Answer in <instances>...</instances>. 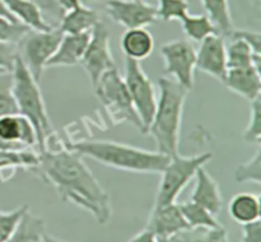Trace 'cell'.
<instances>
[{
    "label": "cell",
    "instance_id": "obj_1",
    "mask_svg": "<svg viewBox=\"0 0 261 242\" xmlns=\"http://www.w3.org/2000/svg\"><path fill=\"white\" fill-rule=\"evenodd\" d=\"M33 172L54 186L63 201L88 211L101 226L110 222L112 214L110 195L78 152L66 147L42 150Z\"/></svg>",
    "mask_w": 261,
    "mask_h": 242
},
{
    "label": "cell",
    "instance_id": "obj_2",
    "mask_svg": "<svg viewBox=\"0 0 261 242\" xmlns=\"http://www.w3.org/2000/svg\"><path fill=\"white\" fill-rule=\"evenodd\" d=\"M157 106L147 134L153 138L155 150L173 157L178 153L181 124L189 89L170 76L158 78Z\"/></svg>",
    "mask_w": 261,
    "mask_h": 242
},
{
    "label": "cell",
    "instance_id": "obj_3",
    "mask_svg": "<svg viewBox=\"0 0 261 242\" xmlns=\"http://www.w3.org/2000/svg\"><path fill=\"white\" fill-rule=\"evenodd\" d=\"M66 148L101 165L135 173H161L170 157L157 150H147L110 140H83L70 143Z\"/></svg>",
    "mask_w": 261,
    "mask_h": 242
},
{
    "label": "cell",
    "instance_id": "obj_4",
    "mask_svg": "<svg viewBox=\"0 0 261 242\" xmlns=\"http://www.w3.org/2000/svg\"><path fill=\"white\" fill-rule=\"evenodd\" d=\"M12 78L13 94L18 114L31 122L37 137V149L42 152L45 150L48 138L54 134L53 126L38 82L25 68L19 56H17L12 69Z\"/></svg>",
    "mask_w": 261,
    "mask_h": 242
},
{
    "label": "cell",
    "instance_id": "obj_5",
    "mask_svg": "<svg viewBox=\"0 0 261 242\" xmlns=\"http://www.w3.org/2000/svg\"><path fill=\"white\" fill-rule=\"evenodd\" d=\"M212 158L213 154L209 152L195 155H181L177 153L173 157H170V160L161 172L154 208L176 203L184 189L195 177L196 171L205 166Z\"/></svg>",
    "mask_w": 261,
    "mask_h": 242
},
{
    "label": "cell",
    "instance_id": "obj_6",
    "mask_svg": "<svg viewBox=\"0 0 261 242\" xmlns=\"http://www.w3.org/2000/svg\"><path fill=\"white\" fill-rule=\"evenodd\" d=\"M96 96L115 124L129 122L144 134L142 121L134 109L124 78L117 68L106 71L94 87Z\"/></svg>",
    "mask_w": 261,
    "mask_h": 242
},
{
    "label": "cell",
    "instance_id": "obj_7",
    "mask_svg": "<svg viewBox=\"0 0 261 242\" xmlns=\"http://www.w3.org/2000/svg\"><path fill=\"white\" fill-rule=\"evenodd\" d=\"M63 35L59 28L48 31L30 30L17 45L18 56L37 82H40L46 64L58 48Z\"/></svg>",
    "mask_w": 261,
    "mask_h": 242
},
{
    "label": "cell",
    "instance_id": "obj_8",
    "mask_svg": "<svg viewBox=\"0 0 261 242\" xmlns=\"http://www.w3.org/2000/svg\"><path fill=\"white\" fill-rule=\"evenodd\" d=\"M124 70L125 73L122 78H124L125 86L129 92L135 111L142 121L144 134H147V130L154 115L155 106H157V91L152 80L143 70L140 61L125 58Z\"/></svg>",
    "mask_w": 261,
    "mask_h": 242
},
{
    "label": "cell",
    "instance_id": "obj_9",
    "mask_svg": "<svg viewBox=\"0 0 261 242\" xmlns=\"http://www.w3.org/2000/svg\"><path fill=\"white\" fill-rule=\"evenodd\" d=\"M165 71L170 78L191 91L195 83L196 48L188 40H172L161 46Z\"/></svg>",
    "mask_w": 261,
    "mask_h": 242
},
{
    "label": "cell",
    "instance_id": "obj_10",
    "mask_svg": "<svg viewBox=\"0 0 261 242\" xmlns=\"http://www.w3.org/2000/svg\"><path fill=\"white\" fill-rule=\"evenodd\" d=\"M79 64L86 70L93 88L106 71L116 68L110 45L109 27L102 19L91 31V38Z\"/></svg>",
    "mask_w": 261,
    "mask_h": 242
},
{
    "label": "cell",
    "instance_id": "obj_11",
    "mask_svg": "<svg viewBox=\"0 0 261 242\" xmlns=\"http://www.w3.org/2000/svg\"><path fill=\"white\" fill-rule=\"evenodd\" d=\"M105 9L112 22L126 30L145 28L158 20L157 8L144 0H109L105 3Z\"/></svg>",
    "mask_w": 261,
    "mask_h": 242
},
{
    "label": "cell",
    "instance_id": "obj_12",
    "mask_svg": "<svg viewBox=\"0 0 261 242\" xmlns=\"http://www.w3.org/2000/svg\"><path fill=\"white\" fill-rule=\"evenodd\" d=\"M30 148H37V137L31 122L19 114L0 117V150L15 152Z\"/></svg>",
    "mask_w": 261,
    "mask_h": 242
},
{
    "label": "cell",
    "instance_id": "obj_13",
    "mask_svg": "<svg viewBox=\"0 0 261 242\" xmlns=\"http://www.w3.org/2000/svg\"><path fill=\"white\" fill-rule=\"evenodd\" d=\"M196 69L223 82L227 70V55L224 37L214 33L200 42L196 50Z\"/></svg>",
    "mask_w": 261,
    "mask_h": 242
},
{
    "label": "cell",
    "instance_id": "obj_14",
    "mask_svg": "<svg viewBox=\"0 0 261 242\" xmlns=\"http://www.w3.org/2000/svg\"><path fill=\"white\" fill-rule=\"evenodd\" d=\"M145 228L152 231L161 241L178 232L185 231L189 228V224L184 218L180 204L173 203L170 205L158 206V208L153 206Z\"/></svg>",
    "mask_w": 261,
    "mask_h": 242
},
{
    "label": "cell",
    "instance_id": "obj_15",
    "mask_svg": "<svg viewBox=\"0 0 261 242\" xmlns=\"http://www.w3.org/2000/svg\"><path fill=\"white\" fill-rule=\"evenodd\" d=\"M222 83L249 102L261 97V70L252 65L228 69Z\"/></svg>",
    "mask_w": 261,
    "mask_h": 242
},
{
    "label": "cell",
    "instance_id": "obj_16",
    "mask_svg": "<svg viewBox=\"0 0 261 242\" xmlns=\"http://www.w3.org/2000/svg\"><path fill=\"white\" fill-rule=\"evenodd\" d=\"M194 178H195V185L190 200L204 206L217 217L223 209V198L218 182L205 170L204 166L196 171Z\"/></svg>",
    "mask_w": 261,
    "mask_h": 242
},
{
    "label": "cell",
    "instance_id": "obj_17",
    "mask_svg": "<svg viewBox=\"0 0 261 242\" xmlns=\"http://www.w3.org/2000/svg\"><path fill=\"white\" fill-rule=\"evenodd\" d=\"M89 38H91V32L63 35L58 48L46 64V68L73 66L81 63L87 45L89 42Z\"/></svg>",
    "mask_w": 261,
    "mask_h": 242
},
{
    "label": "cell",
    "instance_id": "obj_18",
    "mask_svg": "<svg viewBox=\"0 0 261 242\" xmlns=\"http://www.w3.org/2000/svg\"><path fill=\"white\" fill-rule=\"evenodd\" d=\"M121 50L126 59L142 61L152 55L154 38L147 28L126 30L121 37Z\"/></svg>",
    "mask_w": 261,
    "mask_h": 242
},
{
    "label": "cell",
    "instance_id": "obj_19",
    "mask_svg": "<svg viewBox=\"0 0 261 242\" xmlns=\"http://www.w3.org/2000/svg\"><path fill=\"white\" fill-rule=\"evenodd\" d=\"M101 20L98 13L91 7L79 5L69 10L61 19L59 30L65 33H86L91 32L94 25Z\"/></svg>",
    "mask_w": 261,
    "mask_h": 242
},
{
    "label": "cell",
    "instance_id": "obj_20",
    "mask_svg": "<svg viewBox=\"0 0 261 242\" xmlns=\"http://www.w3.org/2000/svg\"><path fill=\"white\" fill-rule=\"evenodd\" d=\"M229 217L240 224L259 221L261 214L260 198L251 193H239L228 204Z\"/></svg>",
    "mask_w": 261,
    "mask_h": 242
},
{
    "label": "cell",
    "instance_id": "obj_21",
    "mask_svg": "<svg viewBox=\"0 0 261 242\" xmlns=\"http://www.w3.org/2000/svg\"><path fill=\"white\" fill-rule=\"evenodd\" d=\"M10 14L32 31L53 30L43 19L38 8L31 0H3Z\"/></svg>",
    "mask_w": 261,
    "mask_h": 242
},
{
    "label": "cell",
    "instance_id": "obj_22",
    "mask_svg": "<svg viewBox=\"0 0 261 242\" xmlns=\"http://www.w3.org/2000/svg\"><path fill=\"white\" fill-rule=\"evenodd\" d=\"M45 233L46 224L43 219L35 216L30 208H27L7 242H41Z\"/></svg>",
    "mask_w": 261,
    "mask_h": 242
},
{
    "label": "cell",
    "instance_id": "obj_23",
    "mask_svg": "<svg viewBox=\"0 0 261 242\" xmlns=\"http://www.w3.org/2000/svg\"><path fill=\"white\" fill-rule=\"evenodd\" d=\"M231 41L226 43L227 55V68H246V66H255L261 70V56L256 55L244 40L231 36Z\"/></svg>",
    "mask_w": 261,
    "mask_h": 242
},
{
    "label": "cell",
    "instance_id": "obj_24",
    "mask_svg": "<svg viewBox=\"0 0 261 242\" xmlns=\"http://www.w3.org/2000/svg\"><path fill=\"white\" fill-rule=\"evenodd\" d=\"M205 14L211 18L219 35L229 37L234 30L229 0H201Z\"/></svg>",
    "mask_w": 261,
    "mask_h": 242
},
{
    "label": "cell",
    "instance_id": "obj_25",
    "mask_svg": "<svg viewBox=\"0 0 261 242\" xmlns=\"http://www.w3.org/2000/svg\"><path fill=\"white\" fill-rule=\"evenodd\" d=\"M40 162V150L33 148L23 150H0V176L4 171H14L15 168H24L33 171Z\"/></svg>",
    "mask_w": 261,
    "mask_h": 242
},
{
    "label": "cell",
    "instance_id": "obj_26",
    "mask_svg": "<svg viewBox=\"0 0 261 242\" xmlns=\"http://www.w3.org/2000/svg\"><path fill=\"white\" fill-rule=\"evenodd\" d=\"M180 209L182 211L186 223L189 224V228L216 229L223 227L214 214H212L208 209L194 203V201L189 200L185 203H181Z\"/></svg>",
    "mask_w": 261,
    "mask_h": 242
},
{
    "label": "cell",
    "instance_id": "obj_27",
    "mask_svg": "<svg viewBox=\"0 0 261 242\" xmlns=\"http://www.w3.org/2000/svg\"><path fill=\"white\" fill-rule=\"evenodd\" d=\"M160 242H229L226 229L216 228H188Z\"/></svg>",
    "mask_w": 261,
    "mask_h": 242
},
{
    "label": "cell",
    "instance_id": "obj_28",
    "mask_svg": "<svg viewBox=\"0 0 261 242\" xmlns=\"http://www.w3.org/2000/svg\"><path fill=\"white\" fill-rule=\"evenodd\" d=\"M181 25H182L184 33L188 36L190 40L196 41V42H201L209 37L211 35L218 33L216 25L212 22L211 18L206 14L200 15H193L189 13L182 20H181Z\"/></svg>",
    "mask_w": 261,
    "mask_h": 242
},
{
    "label": "cell",
    "instance_id": "obj_29",
    "mask_svg": "<svg viewBox=\"0 0 261 242\" xmlns=\"http://www.w3.org/2000/svg\"><path fill=\"white\" fill-rule=\"evenodd\" d=\"M234 180L240 183L251 182L261 185V145H256L254 155L237 167Z\"/></svg>",
    "mask_w": 261,
    "mask_h": 242
},
{
    "label": "cell",
    "instance_id": "obj_30",
    "mask_svg": "<svg viewBox=\"0 0 261 242\" xmlns=\"http://www.w3.org/2000/svg\"><path fill=\"white\" fill-rule=\"evenodd\" d=\"M157 17L163 22L182 20L189 14L190 5L188 0H158Z\"/></svg>",
    "mask_w": 261,
    "mask_h": 242
},
{
    "label": "cell",
    "instance_id": "obj_31",
    "mask_svg": "<svg viewBox=\"0 0 261 242\" xmlns=\"http://www.w3.org/2000/svg\"><path fill=\"white\" fill-rule=\"evenodd\" d=\"M18 114L17 103L13 94L12 71H0V117Z\"/></svg>",
    "mask_w": 261,
    "mask_h": 242
},
{
    "label": "cell",
    "instance_id": "obj_32",
    "mask_svg": "<svg viewBox=\"0 0 261 242\" xmlns=\"http://www.w3.org/2000/svg\"><path fill=\"white\" fill-rule=\"evenodd\" d=\"M250 103V119L244 131V139L247 143L261 145V97Z\"/></svg>",
    "mask_w": 261,
    "mask_h": 242
},
{
    "label": "cell",
    "instance_id": "obj_33",
    "mask_svg": "<svg viewBox=\"0 0 261 242\" xmlns=\"http://www.w3.org/2000/svg\"><path fill=\"white\" fill-rule=\"evenodd\" d=\"M38 8L45 22L51 28H59L65 10L61 8L59 0H31Z\"/></svg>",
    "mask_w": 261,
    "mask_h": 242
},
{
    "label": "cell",
    "instance_id": "obj_34",
    "mask_svg": "<svg viewBox=\"0 0 261 242\" xmlns=\"http://www.w3.org/2000/svg\"><path fill=\"white\" fill-rule=\"evenodd\" d=\"M30 28L23 25L17 20L8 19V18L0 17V41L18 45Z\"/></svg>",
    "mask_w": 261,
    "mask_h": 242
},
{
    "label": "cell",
    "instance_id": "obj_35",
    "mask_svg": "<svg viewBox=\"0 0 261 242\" xmlns=\"http://www.w3.org/2000/svg\"><path fill=\"white\" fill-rule=\"evenodd\" d=\"M28 205H22L13 210H0V242H7L14 232L20 217Z\"/></svg>",
    "mask_w": 261,
    "mask_h": 242
},
{
    "label": "cell",
    "instance_id": "obj_36",
    "mask_svg": "<svg viewBox=\"0 0 261 242\" xmlns=\"http://www.w3.org/2000/svg\"><path fill=\"white\" fill-rule=\"evenodd\" d=\"M18 56V46L14 43L0 41V69L12 71Z\"/></svg>",
    "mask_w": 261,
    "mask_h": 242
},
{
    "label": "cell",
    "instance_id": "obj_37",
    "mask_svg": "<svg viewBox=\"0 0 261 242\" xmlns=\"http://www.w3.org/2000/svg\"><path fill=\"white\" fill-rule=\"evenodd\" d=\"M241 242H261V222L255 221L251 223L242 224Z\"/></svg>",
    "mask_w": 261,
    "mask_h": 242
},
{
    "label": "cell",
    "instance_id": "obj_38",
    "mask_svg": "<svg viewBox=\"0 0 261 242\" xmlns=\"http://www.w3.org/2000/svg\"><path fill=\"white\" fill-rule=\"evenodd\" d=\"M236 3L244 5L249 12H251V17H255V20L257 23L260 22L261 0H236Z\"/></svg>",
    "mask_w": 261,
    "mask_h": 242
},
{
    "label": "cell",
    "instance_id": "obj_39",
    "mask_svg": "<svg viewBox=\"0 0 261 242\" xmlns=\"http://www.w3.org/2000/svg\"><path fill=\"white\" fill-rule=\"evenodd\" d=\"M130 242H160V239L157 238V236H155L152 231L144 228L142 232L135 234V236L130 239Z\"/></svg>",
    "mask_w": 261,
    "mask_h": 242
},
{
    "label": "cell",
    "instance_id": "obj_40",
    "mask_svg": "<svg viewBox=\"0 0 261 242\" xmlns=\"http://www.w3.org/2000/svg\"><path fill=\"white\" fill-rule=\"evenodd\" d=\"M59 3H60L61 8L65 10V13L69 12V10L74 9V8L79 7V5H82L79 0H59Z\"/></svg>",
    "mask_w": 261,
    "mask_h": 242
},
{
    "label": "cell",
    "instance_id": "obj_41",
    "mask_svg": "<svg viewBox=\"0 0 261 242\" xmlns=\"http://www.w3.org/2000/svg\"><path fill=\"white\" fill-rule=\"evenodd\" d=\"M0 17H4V18H8V19H12V20H17L14 17H13L12 14L9 13V10H8V8L5 7L4 2L3 0H0ZM18 22V20H17Z\"/></svg>",
    "mask_w": 261,
    "mask_h": 242
},
{
    "label": "cell",
    "instance_id": "obj_42",
    "mask_svg": "<svg viewBox=\"0 0 261 242\" xmlns=\"http://www.w3.org/2000/svg\"><path fill=\"white\" fill-rule=\"evenodd\" d=\"M41 242H69V241H63V239L55 238V237L50 236V234H47V232H46V233L43 234V237H42V239H41Z\"/></svg>",
    "mask_w": 261,
    "mask_h": 242
},
{
    "label": "cell",
    "instance_id": "obj_43",
    "mask_svg": "<svg viewBox=\"0 0 261 242\" xmlns=\"http://www.w3.org/2000/svg\"><path fill=\"white\" fill-rule=\"evenodd\" d=\"M79 2H81L82 5L91 7V5L94 4V3H106V2H109V0H79Z\"/></svg>",
    "mask_w": 261,
    "mask_h": 242
},
{
    "label": "cell",
    "instance_id": "obj_44",
    "mask_svg": "<svg viewBox=\"0 0 261 242\" xmlns=\"http://www.w3.org/2000/svg\"><path fill=\"white\" fill-rule=\"evenodd\" d=\"M3 70V69H0V71H2Z\"/></svg>",
    "mask_w": 261,
    "mask_h": 242
}]
</instances>
